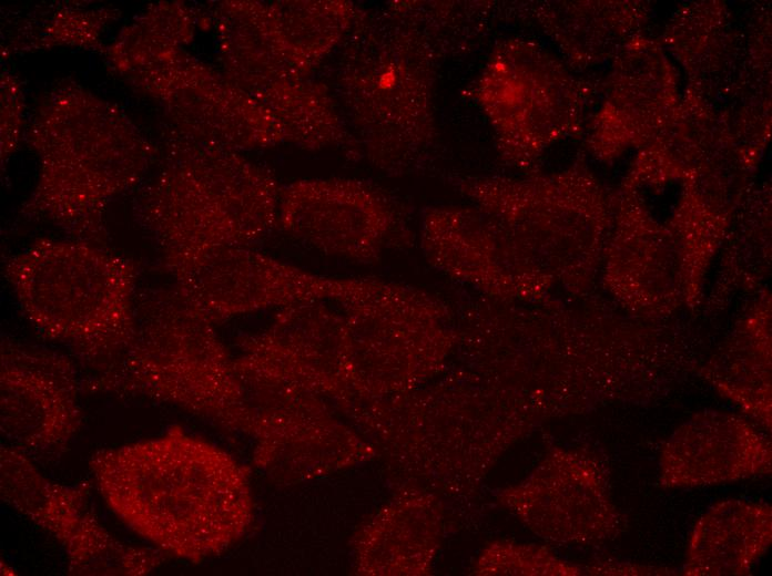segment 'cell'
<instances>
[{
  "instance_id": "cell-7",
  "label": "cell",
  "mask_w": 772,
  "mask_h": 576,
  "mask_svg": "<svg viewBox=\"0 0 772 576\" xmlns=\"http://www.w3.org/2000/svg\"><path fill=\"white\" fill-rule=\"evenodd\" d=\"M90 488L87 481H52L22 451L1 445V500L60 544L68 574L136 576L155 569L164 560V553L114 537L101 524L90 502Z\"/></svg>"
},
{
  "instance_id": "cell-2",
  "label": "cell",
  "mask_w": 772,
  "mask_h": 576,
  "mask_svg": "<svg viewBox=\"0 0 772 576\" xmlns=\"http://www.w3.org/2000/svg\"><path fill=\"white\" fill-rule=\"evenodd\" d=\"M81 388L166 403L238 433L248 414L214 322L174 285L138 292L132 343L108 370L82 378Z\"/></svg>"
},
{
  "instance_id": "cell-11",
  "label": "cell",
  "mask_w": 772,
  "mask_h": 576,
  "mask_svg": "<svg viewBox=\"0 0 772 576\" xmlns=\"http://www.w3.org/2000/svg\"><path fill=\"white\" fill-rule=\"evenodd\" d=\"M420 247L433 268L497 301L532 296L546 282L504 226L471 204L426 208Z\"/></svg>"
},
{
  "instance_id": "cell-12",
  "label": "cell",
  "mask_w": 772,
  "mask_h": 576,
  "mask_svg": "<svg viewBox=\"0 0 772 576\" xmlns=\"http://www.w3.org/2000/svg\"><path fill=\"white\" fill-rule=\"evenodd\" d=\"M397 212L378 188L356 179L298 182L281 196V222L316 248L374 264L387 246Z\"/></svg>"
},
{
  "instance_id": "cell-9",
  "label": "cell",
  "mask_w": 772,
  "mask_h": 576,
  "mask_svg": "<svg viewBox=\"0 0 772 576\" xmlns=\"http://www.w3.org/2000/svg\"><path fill=\"white\" fill-rule=\"evenodd\" d=\"M82 378L67 354L2 335L0 429L37 462L58 460L81 429Z\"/></svg>"
},
{
  "instance_id": "cell-10",
  "label": "cell",
  "mask_w": 772,
  "mask_h": 576,
  "mask_svg": "<svg viewBox=\"0 0 772 576\" xmlns=\"http://www.w3.org/2000/svg\"><path fill=\"white\" fill-rule=\"evenodd\" d=\"M244 434L253 440V460L266 475L298 483L349 466L370 448L336 418L329 402L290 391L246 392Z\"/></svg>"
},
{
  "instance_id": "cell-13",
  "label": "cell",
  "mask_w": 772,
  "mask_h": 576,
  "mask_svg": "<svg viewBox=\"0 0 772 576\" xmlns=\"http://www.w3.org/2000/svg\"><path fill=\"white\" fill-rule=\"evenodd\" d=\"M770 465L769 444L743 420L694 418L666 443L661 483L668 487L717 484L765 473Z\"/></svg>"
},
{
  "instance_id": "cell-1",
  "label": "cell",
  "mask_w": 772,
  "mask_h": 576,
  "mask_svg": "<svg viewBox=\"0 0 772 576\" xmlns=\"http://www.w3.org/2000/svg\"><path fill=\"white\" fill-rule=\"evenodd\" d=\"M89 467L121 522L152 547L184 560L224 553L253 522L248 470L180 425L98 450Z\"/></svg>"
},
{
  "instance_id": "cell-5",
  "label": "cell",
  "mask_w": 772,
  "mask_h": 576,
  "mask_svg": "<svg viewBox=\"0 0 772 576\" xmlns=\"http://www.w3.org/2000/svg\"><path fill=\"white\" fill-rule=\"evenodd\" d=\"M339 305L354 400L415 390L439 370L455 342L448 305L414 286L354 277Z\"/></svg>"
},
{
  "instance_id": "cell-6",
  "label": "cell",
  "mask_w": 772,
  "mask_h": 576,
  "mask_svg": "<svg viewBox=\"0 0 772 576\" xmlns=\"http://www.w3.org/2000/svg\"><path fill=\"white\" fill-rule=\"evenodd\" d=\"M237 346L234 368L246 392L311 394L343 410L354 400L345 318L324 301L278 309Z\"/></svg>"
},
{
  "instance_id": "cell-14",
  "label": "cell",
  "mask_w": 772,
  "mask_h": 576,
  "mask_svg": "<svg viewBox=\"0 0 772 576\" xmlns=\"http://www.w3.org/2000/svg\"><path fill=\"white\" fill-rule=\"evenodd\" d=\"M770 543V506L740 500L719 503L691 534L684 574H744Z\"/></svg>"
},
{
  "instance_id": "cell-4",
  "label": "cell",
  "mask_w": 772,
  "mask_h": 576,
  "mask_svg": "<svg viewBox=\"0 0 772 576\" xmlns=\"http://www.w3.org/2000/svg\"><path fill=\"white\" fill-rule=\"evenodd\" d=\"M359 31L347 84L367 153L383 168L419 166L440 142L435 94L445 56L402 7Z\"/></svg>"
},
{
  "instance_id": "cell-8",
  "label": "cell",
  "mask_w": 772,
  "mask_h": 576,
  "mask_svg": "<svg viewBox=\"0 0 772 576\" xmlns=\"http://www.w3.org/2000/svg\"><path fill=\"white\" fill-rule=\"evenodd\" d=\"M464 95L491 126L500 162L524 167L565 128L570 93L563 79L527 43L497 41Z\"/></svg>"
},
{
  "instance_id": "cell-3",
  "label": "cell",
  "mask_w": 772,
  "mask_h": 576,
  "mask_svg": "<svg viewBox=\"0 0 772 576\" xmlns=\"http://www.w3.org/2000/svg\"><path fill=\"white\" fill-rule=\"evenodd\" d=\"M139 271L130 258L52 240L34 244L3 266L31 326L93 373L112 367L134 339Z\"/></svg>"
},
{
  "instance_id": "cell-15",
  "label": "cell",
  "mask_w": 772,
  "mask_h": 576,
  "mask_svg": "<svg viewBox=\"0 0 772 576\" xmlns=\"http://www.w3.org/2000/svg\"><path fill=\"white\" fill-rule=\"evenodd\" d=\"M414 500H402L378 514L360 534L357 557L368 574H408L416 570L419 528L414 520Z\"/></svg>"
}]
</instances>
